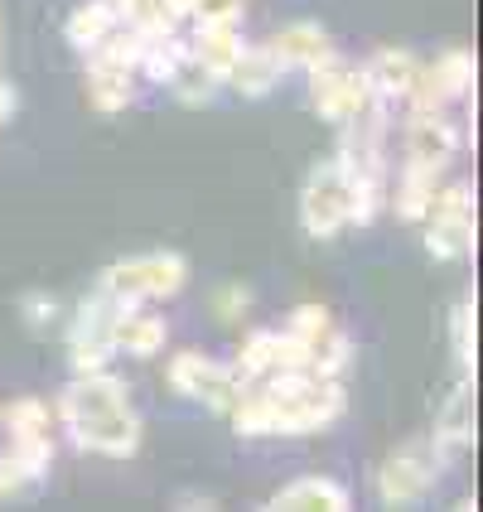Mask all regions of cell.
Wrapping results in <instances>:
<instances>
[{
  "instance_id": "obj_9",
  "label": "cell",
  "mask_w": 483,
  "mask_h": 512,
  "mask_svg": "<svg viewBox=\"0 0 483 512\" xmlns=\"http://www.w3.org/2000/svg\"><path fill=\"white\" fill-rule=\"evenodd\" d=\"M474 78H479L474 54L469 49H445L435 63H421L416 87L406 92V102H411V112H445L450 102L474 92Z\"/></svg>"
},
{
  "instance_id": "obj_22",
  "label": "cell",
  "mask_w": 483,
  "mask_h": 512,
  "mask_svg": "<svg viewBox=\"0 0 483 512\" xmlns=\"http://www.w3.org/2000/svg\"><path fill=\"white\" fill-rule=\"evenodd\" d=\"M112 25H116V5L112 0H83V5L68 15L63 34H68V44H73L78 54H87V49H97V44L112 34Z\"/></svg>"
},
{
  "instance_id": "obj_19",
  "label": "cell",
  "mask_w": 483,
  "mask_h": 512,
  "mask_svg": "<svg viewBox=\"0 0 483 512\" xmlns=\"http://www.w3.org/2000/svg\"><path fill=\"white\" fill-rule=\"evenodd\" d=\"M435 184H440V174L416 170V165H401L397 184H387V203L397 208L401 223H421V218H426L430 199H435Z\"/></svg>"
},
{
  "instance_id": "obj_2",
  "label": "cell",
  "mask_w": 483,
  "mask_h": 512,
  "mask_svg": "<svg viewBox=\"0 0 483 512\" xmlns=\"http://www.w3.org/2000/svg\"><path fill=\"white\" fill-rule=\"evenodd\" d=\"M58 426L68 430V440L83 455L102 459H131L141 450V411L126 397V382L107 372H73V382L58 392L54 406Z\"/></svg>"
},
{
  "instance_id": "obj_4",
  "label": "cell",
  "mask_w": 483,
  "mask_h": 512,
  "mask_svg": "<svg viewBox=\"0 0 483 512\" xmlns=\"http://www.w3.org/2000/svg\"><path fill=\"white\" fill-rule=\"evenodd\" d=\"M445 469H450V464L435 455L430 440H406L401 450H392V455L382 459V469H377V498H382L387 508L426 503Z\"/></svg>"
},
{
  "instance_id": "obj_12",
  "label": "cell",
  "mask_w": 483,
  "mask_h": 512,
  "mask_svg": "<svg viewBox=\"0 0 483 512\" xmlns=\"http://www.w3.org/2000/svg\"><path fill=\"white\" fill-rule=\"evenodd\" d=\"M363 68V83H368L372 102H387V107H397L406 102V92L416 87V73H421V58L411 54V49H377L368 63H358Z\"/></svg>"
},
{
  "instance_id": "obj_31",
  "label": "cell",
  "mask_w": 483,
  "mask_h": 512,
  "mask_svg": "<svg viewBox=\"0 0 483 512\" xmlns=\"http://www.w3.org/2000/svg\"><path fill=\"white\" fill-rule=\"evenodd\" d=\"M20 314H25L29 329H49L58 319V300L54 295H44V290H29L25 300H20Z\"/></svg>"
},
{
  "instance_id": "obj_6",
  "label": "cell",
  "mask_w": 483,
  "mask_h": 512,
  "mask_svg": "<svg viewBox=\"0 0 483 512\" xmlns=\"http://www.w3.org/2000/svg\"><path fill=\"white\" fill-rule=\"evenodd\" d=\"M305 78H310V107L324 116L329 126H348V121L372 102L368 83H363V68L348 63L339 49L324 54L314 68H305Z\"/></svg>"
},
{
  "instance_id": "obj_1",
  "label": "cell",
  "mask_w": 483,
  "mask_h": 512,
  "mask_svg": "<svg viewBox=\"0 0 483 512\" xmlns=\"http://www.w3.org/2000/svg\"><path fill=\"white\" fill-rule=\"evenodd\" d=\"M348 392L343 377H319V372H271L252 382L242 397L232 401V426L247 440L266 435H314L329 430L343 416Z\"/></svg>"
},
{
  "instance_id": "obj_28",
  "label": "cell",
  "mask_w": 483,
  "mask_h": 512,
  "mask_svg": "<svg viewBox=\"0 0 483 512\" xmlns=\"http://www.w3.org/2000/svg\"><path fill=\"white\" fill-rule=\"evenodd\" d=\"M450 334H455V363L464 377H474V300H464L450 319Z\"/></svg>"
},
{
  "instance_id": "obj_29",
  "label": "cell",
  "mask_w": 483,
  "mask_h": 512,
  "mask_svg": "<svg viewBox=\"0 0 483 512\" xmlns=\"http://www.w3.org/2000/svg\"><path fill=\"white\" fill-rule=\"evenodd\" d=\"M247 0H189V20L194 25H242Z\"/></svg>"
},
{
  "instance_id": "obj_20",
  "label": "cell",
  "mask_w": 483,
  "mask_h": 512,
  "mask_svg": "<svg viewBox=\"0 0 483 512\" xmlns=\"http://www.w3.org/2000/svg\"><path fill=\"white\" fill-rule=\"evenodd\" d=\"M242 49H247V39H242L237 25H199V34L189 39V54L199 58V63H208L218 78L242 58Z\"/></svg>"
},
{
  "instance_id": "obj_15",
  "label": "cell",
  "mask_w": 483,
  "mask_h": 512,
  "mask_svg": "<svg viewBox=\"0 0 483 512\" xmlns=\"http://www.w3.org/2000/svg\"><path fill=\"white\" fill-rule=\"evenodd\" d=\"M266 49H271V58L281 63L285 73H290V68L305 73V68H314L324 54H334V39H329V29L319 25V20H295V25L276 29Z\"/></svg>"
},
{
  "instance_id": "obj_5",
  "label": "cell",
  "mask_w": 483,
  "mask_h": 512,
  "mask_svg": "<svg viewBox=\"0 0 483 512\" xmlns=\"http://www.w3.org/2000/svg\"><path fill=\"white\" fill-rule=\"evenodd\" d=\"M348 213H353V179L343 174L339 160H319L300 189V228L329 242L348 228Z\"/></svg>"
},
{
  "instance_id": "obj_23",
  "label": "cell",
  "mask_w": 483,
  "mask_h": 512,
  "mask_svg": "<svg viewBox=\"0 0 483 512\" xmlns=\"http://www.w3.org/2000/svg\"><path fill=\"white\" fill-rule=\"evenodd\" d=\"M276 343H281L276 329H252V334L242 339V348H237V358H232V372H237L247 387L261 382V377H271V372H276Z\"/></svg>"
},
{
  "instance_id": "obj_24",
  "label": "cell",
  "mask_w": 483,
  "mask_h": 512,
  "mask_svg": "<svg viewBox=\"0 0 483 512\" xmlns=\"http://www.w3.org/2000/svg\"><path fill=\"white\" fill-rule=\"evenodd\" d=\"M0 426H5L10 440H34V435H49L54 411H49V401L39 397H15L10 406H0Z\"/></svg>"
},
{
  "instance_id": "obj_34",
  "label": "cell",
  "mask_w": 483,
  "mask_h": 512,
  "mask_svg": "<svg viewBox=\"0 0 483 512\" xmlns=\"http://www.w3.org/2000/svg\"><path fill=\"white\" fill-rule=\"evenodd\" d=\"M174 503H179V508H213V498H208V493H179V498H174Z\"/></svg>"
},
{
  "instance_id": "obj_27",
  "label": "cell",
  "mask_w": 483,
  "mask_h": 512,
  "mask_svg": "<svg viewBox=\"0 0 483 512\" xmlns=\"http://www.w3.org/2000/svg\"><path fill=\"white\" fill-rule=\"evenodd\" d=\"M116 5V20L136 34H165V29H179L165 15V0H112Z\"/></svg>"
},
{
  "instance_id": "obj_32",
  "label": "cell",
  "mask_w": 483,
  "mask_h": 512,
  "mask_svg": "<svg viewBox=\"0 0 483 512\" xmlns=\"http://www.w3.org/2000/svg\"><path fill=\"white\" fill-rule=\"evenodd\" d=\"M213 310H218V319H242V314L252 310V290L247 285H223L218 295H213Z\"/></svg>"
},
{
  "instance_id": "obj_30",
  "label": "cell",
  "mask_w": 483,
  "mask_h": 512,
  "mask_svg": "<svg viewBox=\"0 0 483 512\" xmlns=\"http://www.w3.org/2000/svg\"><path fill=\"white\" fill-rule=\"evenodd\" d=\"M324 329H334V319H329V310H324V305H300V310L290 314V324H285V334H290V339H300L305 348H310Z\"/></svg>"
},
{
  "instance_id": "obj_25",
  "label": "cell",
  "mask_w": 483,
  "mask_h": 512,
  "mask_svg": "<svg viewBox=\"0 0 483 512\" xmlns=\"http://www.w3.org/2000/svg\"><path fill=\"white\" fill-rule=\"evenodd\" d=\"M5 459L15 464L20 484H44L49 479V464H54V435H34V440H10Z\"/></svg>"
},
{
  "instance_id": "obj_18",
  "label": "cell",
  "mask_w": 483,
  "mask_h": 512,
  "mask_svg": "<svg viewBox=\"0 0 483 512\" xmlns=\"http://www.w3.org/2000/svg\"><path fill=\"white\" fill-rule=\"evenodd\" d=\"M426 252L435 261L474 256V213H426Z\"/></svg>"
},
{
  "instance_id": "obj_17",
  "label": "cell",
  "mask_w": 483,
  "mask_h": 512,
  "mask_svg": "<svg viewBox=\"0 0 483 512\" xmlns=\"http://www.w3.org/2000/svg\"><path fill=\"white\" fill-rule=\"evenodd\" d=\"M285 78V68L271 58V49L266 44H247L242 49V58L232 63L228 73H223V87H232L237 97H247V102H261V97H271L276 92V83Z\"/></svg>"
},
{
  "instance_id": "obj_33",
  "label": "cell",
  "mask_w": 483,
  "mask_h": 512,
  "mask_svg": "<svg viewBox=\"0 0 483 512\" xmlns=\"http://www.w3.org/2000/svg\"><path fill=\"white\" fill-rule=\"evenodd\" d=\"M15 112H20V92L0 78V126H5V121H10Z\"/></svg>"
},
{
  "instance_id": "obj_16",
  "label": "cell",
  "mask_w": 483,
  "mask_h": 512,
  "mask_svg": "<svg viewBox=\"0 0 483 512\" xmlns=\"http://www.w3.org/2000/svg\"><path fill=\"white\" fill-rule=\"evenodd\" d=\"M141 92V73L126 68V63H102V58H87V102L97 112H126Z\"/></svg>"
},
{
  "instance_id": "obj_11",
  "label": "cell",
  "mask_w": 483,
  "mask_h": 512,
  "mask_svg": "<svg viewBox=\"0 0 483 512\" xmlns=\"http://www.w3.org/2000/svg\"><path fill=\"white\" fill-rule=\"evenodd\" d=\"M430 445H435V455L445 459V464H455L459 455L474 450V377H464L455 392H450V401L440 406L435 430H430Z\"/></svg>"
},
{
  "instance_id": "obj_10",
  "label": "cell",
  "mask_w": 483,
  "mask_h": 512,
  "mask_svg": "<svg viewBox=\"0 0 483 512\" xmlns=\"http://www.w3.org/2000/svg\"><path fill=\"white\" fill-rule=\"evenodd\" d=\"M406 160L401 165H416V170H430V174H445L455 165L459 145H464V131H459L450 112H411L406 116Z\"/></svg>"
},
{
  "instance_id": "obj_26",
  "label": "cell",
  "mask_w": 483,
  "mask_h": 512,
  "mask_svg": "<svg viewBox=\"0 0 483 512\" xmlns=\"http://www.w3.org/2000/svg\"><path fill=\"white\" fill-rule=\"evenodd\" d=\"M353 368V339L343 329H324L319 339L310 343V372L319 377H343Z\"/></svg>"
},
{
  "instance_id": "obj_3",
  "label": "cell",
  "mask_w": 483,
  "mask_h": 512,
  "mask_svg": "<svg viewBox=\"0 0 483 512\" xmlns=\"http://www.w3.org/2000/svg\"><path fill=\"white\" fill-rule=\"evenodd\" d=\"M189 285V261L179 252H141L126 256V261H112L102 276H97V290H107L121 305H150V300H170Z\"/></svg>"
},
{
  "instance_id": "obj_21",
  "label": "cell",
  "mask_w": 483,
  "mask_h": 512,
  "mask_svg": "<svg viewBox=\"0 0 483 512\" xmlns=\"http://www.w3.org/2000/svg\"><path fill=\"white\" fill-rule=\"evenodd\" d=\"M165 87H170L184 107H208V102L223 92V78H218L208 63H199L194 54H184L179 63H174V73L165 78Z\"/></svg>"
},
{
  "instance_id": "obj_14",
  "label": "cell",
  "mask_w": 483,
  "mask_h": 512,
  "mask_svg": "<svg viewBox=\"0 0 483 512\" xmlns=\"http://www.w3.org/2000/svg\"><path fill=\"white\" fill-rule=\"evenodd\" d=\"M271 508L276 512H348L353 508V493L339 479L305 474V479H290L285 488H276L271 493Z\"/></svg>"
},
{
  "instance_id": "obj_13",
  "label": "cell",
  "mask_w": 483,
  "mask_h": 512,
  "mask_svg": "<svg viewBox=\"0 0 483 512\" xmlns=\"http://www.w3.org/2000/svg\"><path fill=\"white\" fill-rule=\"evenodd\" d=\"M170 339V324L165 314H150L145 305H121L112 319V348L116 353H131V358H155L165 353Z\"/></svg>"
},
{
  "instance_id": "obj_35",
  "label": "cell",
  "mask_w": 483,
  "mask_h": 512,
  "mask_svg": "<svg viewBox=\"0 0 483 512\" xmlns=\"http://www.w3.org/2000/svg\"><path fill=\"white\" fill-rule=\"evenodd\" d=\"M165 15H170L174 25H184L189 20V0H165Z\"/></svg>"
},
{
  "instance_id": "obj_7",
  "label": "cell",
  "mask_w": 483,
  "mask_h": 512,
  "mask_svg": "<svg viewBox=\"0 0 483 512\" xmlns=\"http://www.w3.org/2000/svg\"><path fill=\"white\" fill-rule=\"evenodd\" d=\"M170 387L179 397L199 401L208 411H232V401L247 392V382L232 372V363H218V358H208L199 348H184V353H174L170 358Z\"/></svg>"
},
{
  "instance_id": "obj_8",
  "label": "cell",
  "mask_w": 483,
  "mask_h": 512,
  "mask_svg": "<svg viewBox=\"0 0 483 512\" xmlns=\"http://www.w3.org/2000/svg\"><path fill=\"white\" fill-rule=\"evenodd\" d=\"M116 310H121V300H112L107 290H92L83 305H78V319H73V329H68V363H73V372H107L112 368Z\"/></svg>"
}]
</instances>
